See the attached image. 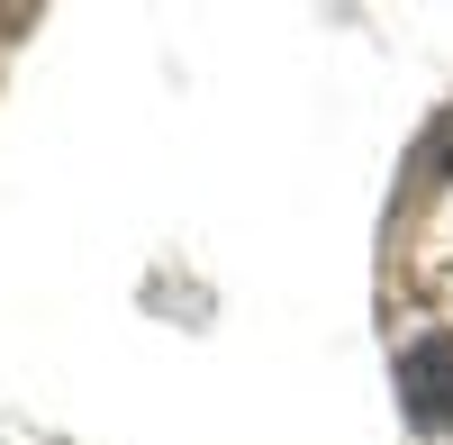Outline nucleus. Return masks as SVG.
Segmentation results:
<instances>
[{
    "label": "nucleus",
    "instance_id": "f257e3e1",
    "mask_svg": "<svg viewBox=\"0 0 453 445\" xmlns=\"http://www.w3.org/2000/svg\"><path fill=\"white\" fill-rule=\"evenodd\" d=\"M399 391H408V410H418L426 427H444L453 418V337H435V346H418L399 363Z\"/></svg>",
    "mask_w": 453,
    "mask_h": 445
}]
</instances>
